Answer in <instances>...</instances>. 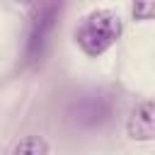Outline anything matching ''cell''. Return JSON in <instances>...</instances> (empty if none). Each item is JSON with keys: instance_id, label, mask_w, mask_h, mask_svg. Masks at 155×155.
Listing matches in <instances>:
<instances>
[{"instance_id": "cell-4", "label": "cell", "mask_w": 155, "mask_h": 155, "mask_svg": "<svg viewBox=\"0 0 155 155\" xmlns=\"http://www.w3.org/2000/svg\"><path fill=\"white\" fill-rule=\"evenodd\" d=\"M126 133L131 140H155V99L143 102L133 109L126 121Z\"/></svg>"}, {"instance_id": "cell-3", "label": "cell", "mask_w": 155, "mask_h": 155, "mask_svg": "<svg viewBox=\"0 0 155 155\" xmlns=\"http://www.w3.org/2000/svg\"><path fill=\"white\" fill-rule=\"evenodd\" d=\"M114 104L111 97L104 92H85L78 99H73L68 109V119L78 128H99L111 119Z\"/></svg>"}, {"instance_id": "cell-1", "label": "cell", "mask_w": 155, "mask_h": 155, "mask_svg": "<svg viewBox=\"0 0 155 155\" xmlns=\"http://www.w3.org/2000/svg\"><path fill=\"white\" fill-rule=\"evenodd\" d=\"M121 17L114 10H92L90 15H85L80 19V24L75 27V44L80 46V51L90 58H99L102 53H107L121 36Z\"/></svg>"}, {"instance_id": "cell-6", "label": "cell", "mask_w": 155, "mask_h": 155, "mask_svg": "<svg viewBox=\"0 0 155 155\" xmlns=\"http://www.w3.org/2000/svg\"><path fill=\"white\" fill-rule=\"evenodd\" d=\"M12 153H31V155H39V153H48V145L44 140H39V138H24V140H19L12 148Z\"/></svg>"}, {"instance_id": "cell-2", "label": "cell", "mask_w": 155, "mask_h": 155, "mask_svg": "<svg viewBox=\"0 0 155 155\" xmlns=\"http://www.w3.org/2000/svg\"><path fill=\"white\" fill-rule=\"evenodd\" d=\"M63 2L65 0H44L31 19V27H29V36H27V48H24V58L29 63L39 61L56 24H58V17H61V10H63Z\"/></svg>"}, {"instance_id": "cell-5", "label": "cell", "mask_w": 155, "mask_h": 155, "mask_svg": "<svg viewBox=\"0 0 155 155\" xmlns=\"http://www.w3.org/2000/svg\"><path fill=\"white\" fill-rule=\"evenodd\" d=\"M131 12H133V19H140V22L155 19V0H133Z\"/></svg>"}]
</instances>
